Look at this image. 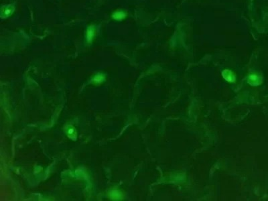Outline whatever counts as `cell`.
I'll return each mask as SVG.
<instances>
[{"instance_id": "1", "label": "cell", "mask_w": 268, "mask_h": 201, "mask_svg": "<svg viewBox=\"0 0 268 201\" xmlns=\"http://www.w3.org/2000/svg\"><path fill=\"white\" fill-rule=\"evenodd\" d=\"M13 11H14V7L11 5H7V6L3 7L1 9V16H2V18L8 17L9 15L12 14Z\"/></svg>"}, {"instance_id": "2", "label": "cell", "mask_w": 268, "mask_h": 201, "mask_svg": "<svg viewBox=\"0 0 268 201\" xmlns=\"http://www.w3.org/2000/svg\"><path fill=\"white\" fill-rule=\"evenodd\" d=\"M125 16H126V13L123 11H115L112 15L113 18L117 21H121L123 20V19L125 18Z\"/></svg>"}, {"instance_id": "3", "label": "cell", "mask_w": 268, "mask_h": 201, "mask_svg": "<svg viewBox=\"0 0 268 201\" xmlns=\"http://www.w3.org/2000/svg\"><path fill=\"white\" fill-rule=\"evenodd\" d=\"M94 36V28L93 26H90L86 31V40L88 42H91Z\"/></svg>"}, {"instance_id": "4", "label": "cell", "mask_w": 268, "mask_h": 201, "mask_svg": "<svg viewBox=\"0 0 268 201\" xmlns=\"http://www.w3.org/2000/svg\"><path fill=\"white\" fill-rule=\"evenodd\" d=\"M223 76H224L225 79L227 80L228 81H230V82H232V81H234L235 80V76L233 75V73L230 71L226 70L223 72Z\"/></svg>"}]
</instances>
